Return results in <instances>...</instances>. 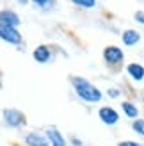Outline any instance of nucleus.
Wrapping results in <instances>:
<instances>
[{
  "label": "nucleus",
  "instance_id": "obj_1",
  "mask_svg": "<svg viewBox=\"0 0 144 146\" xmlns=\"http://www.w3.org/2000/svg\"><path fill=\"white\" fill-rule=\"evenodd\" d=\"M71 84H73L77 94H78L82 100L91 102V104H94V102H100V100H102V91H100L94 84L87 82L85 78H82V77H71Z\"/></svg>",
  "mask_w": 144,
  "mask_h": 146
},
{
  "label": "nucleus",
  "instance_id": "obj_2",
  "mask_svg": "<svg viewBox=\"0 0 144 146\" xmlns=\"http://www.w3.org/2000/svg\"><path fill=\"white\" fill-rule=\"evenodd\" d=\"M2 116H4L5 125L11 127V128H18L21 125H25V116L21 111H18V109H4Z\"/></svg>",
  "mask_w": 144,
  "mask_h": 146
},
{
  "label": "nucleus",
  "instance_id": "obj_3",
  "mask_svg": "<svg viewBox=\"0 0 144 146\" xmlns=\"http://www.w3.org/2000/svg\"><path fill=\"white\" fill-rule=\"evenodd\" d=\"M0 39H4L5 43H11V45H20L21 43V34L13 27L0 25Z\"/></svg>",
  "mask_w": 144,
  "mask_h": 146
},
{
  "label": "nucleus",
  "instance_id": "obj_4",
  "mask_svg": "<svg viewBox=\"0 0 144 146\" xmlns=\"http://www.w3.org/2000/svg\"><path fill=\"white\" fill-rule=\"evenodd\" d=\"M103 59L109 64H119L125 59V54H123V50L118 48V46H107L103 50Z\"/></svg>",
  "mask_w": 144,
  "mask_h": 146
},
{
  "label": "nucleus",
  "instance_id": "obj_5",
  "mask_svg": "<svg viewBox=\"0 0 144 146\" xmlns=\"http://www.w3.org/2000/svg\"><path fill=\"white\" fill-rule=\"evenodd\" d=\"M98 116H100V119H102L105 125H116V123L119 121V114L114 111L112 107H102L100 112H98Z\"/></svg>",
  "mask_w": 144,
  "mask_h": 146
},
{
  "label": "nucleus",
  "instance_id": "obj_6",
  "mask_svg": "<svg viewBox=\"0 0 144 146\" xmlns=\"http://www.w3.org/2000/svg\"><path fill=\"white\" fill-rule=\"evenodd\" d=\"M0 25H5V27H13L16 29L20 25V16L14 11H0Z\"/></svg>",
  "mask_w": 144,
  "mask_h": 146
},
{
  "label": "nucleus",
  "instance_id": "obj_7",
  "mask_svg": "<svg viewBox=\"0 0 144 146\" xmlns=\"http://www.w3.org/2000/svg\"><path fill=\"white\" fill-rule=\"evenodd\" d=\"M25 143L27 146H48V139L41 134H36V132H30L25 135Z\"/></svg>",
  "mask_w": 144,
  "mask_h": 146
},
{
  "label": "nucleus",
  "instance_id": "obj_8",
  "mask_svg": "<svg viewBox=\"0 0 144 146\" xmlns=\"http://www.w3.org/2000/svg\"><path fill=\"white\" fill-rule=\"evenodd\" d=\"M46 139L48 143H52V146H66V141H64V137L59 134V130L57 128H48V132H46Z\"/></svg>",
  "mask_w": 144,
  "mask_h": 146
},
{
  "label": "nucleus",
  "instance_id": "obj_9",
  "mask_svg": "<svg viewBox=\"0 0 144 146\" xmlns=\"http://www.w3.org/2000/svg\"><path fill=\"white\" fill-rule=\"evenodd\" d=\"M34 59L38 61V62H41V64H45V62H48L50 61V50H48V46H45V45H41V46H38L34 50Z\"/></svg>",
  "mask_w": 144,
  "mask_h": 146
},
{
  "label": "nucleus",
  "instance_id": "obj_10",
  "mask_svg": "<svg viewBox=\"0 0 144 146\" xmlns=\"http://www.w3.org/2000/svg\"><path fill=\"white\" fill-rule=\"evenodd\" d=\"M128 75H130L133 80H142L144 78V68L141 66V64H137V62H132V64H128Z\"/></svg>",
  "mask_w": 144,
  "mask_h": 146
},
{
  "label": "nucleus",
  "instance_id": "obj_11",
  "mask_svg": "<svg viewBox=\"0 0 144 146\" xmlns=\"http://www.w3.org/2000/svg\"><path fill=\"white\" fill-rule=\"evenodd\" d=\"M139 39H141V34L137 31H132V29H130V31H125L123 32V43H125V45H128V46L139 43Z\"/></svg>",
  "mask_w": 144,
  "mask_h": 146
},
{
  "label": "nucleus",
  "instance_id": "obj_12",
  "mask_svg": "<svg viewBox=\"0 0 144 146\" xmlns=\"http://www.w3.org/2000/svg\"><path fill=\"white\" fill-rule=\"evenodd\" d=\"M123 111H125V114L128 116V118H137V107H135L133 104H130V102H123Z\"/></svg>",
  "mask_w": 144,
  "mask_h": 146
},
{
  "label": "nucleus",
  "instance_id": "obj_13",
  "mask_svg": "<svg viewBox=\"0 0 144 146\" xmlns=\"http://www.w3.org/2000/svg\"><path fill=\"white\" fill-rule=\"evenodd\" d=\"M71 2L78 7H84V9H92L96 5V0H71Z\"/></svg>",
  "mask_w": 144,
  "mask_h": 146
},
{
  "label": "nucleus",
  "instance_id": "obj_14",
  "mask_svg": "<svg viewBox=\"0 0 144 146\" xmlns=\"http://www.w3.org/2000/svg\"><path fill=\"white\" fill-rule=\"evenodd\" d=\"M133 130L137 132L139 135H144V119H137V121H133Z\"/></svg>",
  "mask_w": 144,
  "mask_h": 146
},
{
  "label": "nucleus",
  "instance_id": "obj_15",
  "mask_svg": "<svg viewBox=\"0 0 144 146\" xmlns=\"http://www.w3.org/2000/svg\"><path fill=\"white\" fill-rule=\"evenodd\" d=\"M32 2H34L36 5L43 7V9H48V7H52V5L55 4V0H32Z\"/></svg>",
  "mask_w": 144,
  "mask_h": 146
},
{
  "label": "nucleus",
  "instance_id": "obj_16",
  "mask_svg": "<svg viewBox=\"0 0 144 146\" xmlns=\"http://www.w3.org/2000/svg\"><path fill=\"white\" fill-rule=\"evenodd\" d=\"M135 20L141 21V23H144V11H137V13H135Z\"/></svg>",
  "mask_w": 144,
  "mask_h": 146
},
{
  "label": "nucleus",
  "instance_id": "obj_17",
  "mask_svg": "<svg viewBox=\"0 0 144 146\" xmlns=\"http://www.w3.org/2000/svg\"><path fill=\"white\" fill-rule=\"evenodd\" d=\"M118 146H142V144H137V143H133V141H123V143H119Z\"/></svg>",
  "mask_w": 144,
  "mask_h": 146
},
{
  "label": "nucleus",
  "instance_id": "obj_18",
  "mask_svg": "<svg viewBox=\"0 0 144 146\" xmlns=\"http://www.w3.org/2000/svg\"><path fill=\"white\" fill-rule=\"evenodd\" d=\"M109 94H110L112 98H118V96H119V91H118V89H109Z\"/></svg>",
  "mask_w": 144,
  "mask_h": 146
}]
</instances>
